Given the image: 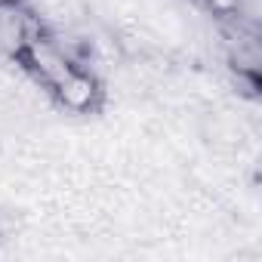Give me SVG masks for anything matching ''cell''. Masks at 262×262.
<instances>
[{"instance_id": "6da1fadb", "label": "cell", "mask_w": 262, "mask_h": 262, "mask_svg": "<svg viewBox=\"0 0 262 262\" xmlns=\"http://www.w3.org/2000/svg\"><path fill=\"white\" fill-rule=\"evenodd\" d=\"M19 62L47 86V90H53L77 62L53 40V37H47L43 31H37L28 43H25V50H22V56H19Z\"/></svg>"}, {"instance_id": "7a4b0ae2", "label": "cell", "mask_w": 262, "mask_h": 262, "mask_svg": "<svg viewBox=\"0 0 262 262\" xmlns=\"http://www.w3.org/2000/svg\"><path fill=\"white\" fill-rule=\"evenodd\" d=\"M53 96H56V102L62 105V108H68V111H74V114H86V111H93L96 105H99V99H102V86H99V80L90 74V71H83L80 65H74L53 90H50Z\"/></svg>"}, {"instance_id": "3957f363", "label": "cell", "mask_w": 262, "mask_h": 262, "mask_svg": "<svg viewBox=\"0 0 262 262\" xmlns=\"http://www.w3.org/2000/svg\"><path fill=\"white\" fill-rule=\"evenodd\" d=\"M37 31H40V25L25 13L19 4L0 7V53L19 59L22 50H25V43H28Z\"/></svg>"}, {"instance_id": "277c9868", "label": "cell", "mask_w": 262, "mask_h": 262, "mask_svg": "<svg viewBox=\"0 0 262 262\" xmlns=\"http://www.w3.org/2000/svg\"><path fill=\"white\" fill-rule=\"evenodd\" d=\"M13 4H19V0H0V7H13Z\"/></svg>"}]
</instances>
